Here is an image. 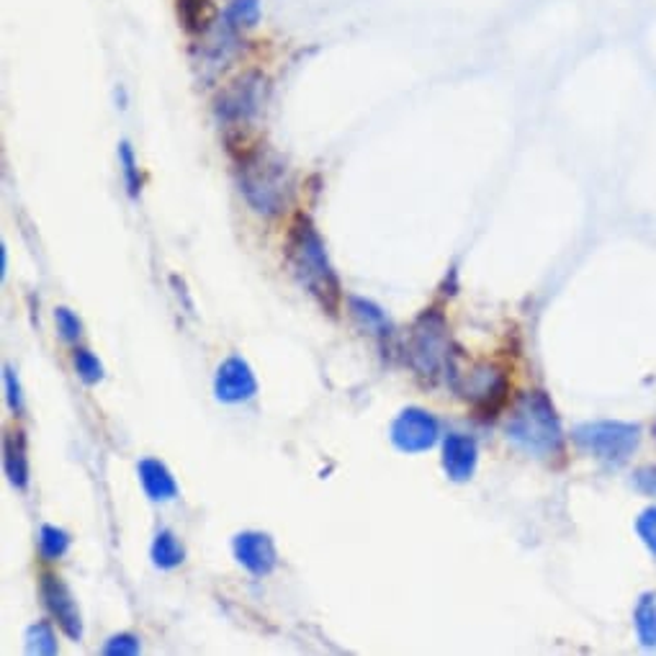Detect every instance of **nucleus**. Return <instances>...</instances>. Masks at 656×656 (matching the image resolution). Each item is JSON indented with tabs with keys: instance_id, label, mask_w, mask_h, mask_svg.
Here are the masks:
<instances>
[{
	"instance_id": "obj_1",
	"label": "nucleus",
	"mask_w": 656,
	"mask_h": 656,
	"mask_svg": "<svg viewBox=\"0 0 656 656\" xmlns=\"http://www.w3.org/2000/svg\"><path fill=\"white\" fill-rule=\"evenodd\" d=\"M286 261L299 284L312 294L324 312L333 317L341 312V278H337L333 263H330L327 250H324V242L320 232H317L314 222L305 214H299L294 219L291 229H288Z\"/></svg>"
},
{
	"instance_id": "obj_2",
	"label": "nucleus",
	"mask_w": 656,
	"mask_h": 656,
	"mask_svg": "<svg viewBox=\"0 0 656 656\" xmlns=\"http://www.w3.org/2000/svg\"><path fill=\"white\" fill-rule=\"evenodd\" d=\"M508 438L536 458H553L564 451V430L549 394L525 392L515 402L508 422Z\"/></svg>"
},
{
	"instance_id": "obj_3",
	"label": "nucleus",
	"mask_w": 656,
	"mask_h": 656,
	"mask_svg": "<svg viewBox=\"0 0 656 656\" xmlns=\"http://www.w3.org/2000/svg\"><path fill=\"white\" fill-rule=\"evenodd\" d=\"M240 191L258 214H281L288 201L286 165L271 153H248L240 160Z\"/></svg>"
},
{
	"instance_id": "obj_4",
	"label": "nucleus",
	"mask_w": 656,
	"mask_h": 656,
	"mask_svg": "<svg viewBox=\"0 0 656 656\" xmlns=\"http://www.w3.org/2000/svg\"><path fill=\"white\" fill-rule=\"evenodd\" d=\"M572 438L587 456L603 461L608 466H621L636 453L641 443V428L621 420H597L576 425Z\"/></svg>"
},
{
	"instance_id": "obj_5",
	"label": "nucleus",
	"mask_w": 656,
	"mask_h": 656,
	"mask_svg": "<svg viewBox=\"0 0 656 656\" xmlns=\"http://www.w3.org/2000/svg\"><path fill=\"white\" fill-rule=\"evenodd\" d=\"M451 343H449V324L438 309H425L417 317L407 341V360L415 373L432 379L443 366H449Z\"/></svg>"
},
{
	"instance_id": "obj_6",
	"label": "nucleus",
	"mask_w": 656,
	"mask_h": 656,
	"mask_svg": "<svg viewBox=\"0 0 656 656\" xmlns=\"http://www.w3.org/2000/svg\"><path fill=\"white\" fill-rule=\"evenodd\" d=\"M449 377L456 394L464 396L466 402H472V407L481 415L497 413L504 405V399H508V377L502 371H497L494 366H468V371L464 373L449 366Z\"/></svg>"
},
{
	"instance_id": "obj_7",
	"label": "nucleus",
	"mask_w": 656,
	"mask_h": 656,
	"mask_svg": "<svg viewBox=\"0 0 656 656\" xmlns=\"http://www.w3.org/2000/svg\"><path fill=\"white\" fill-rule=\"evenodd\" d=\"M265 96V77L258 72L240 77L216 100V114L225 124H248L261 111Z\"/></svg>"
},
{
	"instance_id": "obj_8",
	"label": "nucleus",
	"mask_w": 656,
	"mask_h": 656,
	"mask_svg": "<svg viewBox=\"0 0 656 656\" xmlns=\"http://www.w3.org/2000/svg\"><path fill=\"white\" fill-rule=\"evenodd\" d=\"M441 436V425L422 407H407L392 422V443L402 453L430 451Z\"/></svg>"
},
{
	"instance_id": "obj_9",
	"label": "nucleus",
	"mask_w": 656,
	"mask_h": 656,
	"mask_svg": "<svg viewBox=\"0 0 656 656\" xmlns=\"http://www.w3.org/2000/svg\"><path fill=\"white\" fill-rule=\"evenodd\" d=\"M39 593H41V600H45V608L49 610V616L55 618L64 636L72 641H81L83 639L81 610H77L75 595L70 593V587L64 585L60 576L45 574L41 576Z\"/></svg>"
},
{
	"instance_id": "obj_10",
	"label": "nucleus",
	"mask_w": 656,
	"mask_h": 656,
	"mask_svg": "<svg viewBox=\"0 0 656 656\" xmlns=\"http://www.w3.org/2000/svg\"><path fill=\"white\" fill-rule=\"evenodd\" d=\"M214 394L216 399L227 402V405H240V402L252 399L258 394V379L248 360H242L240 356L227 358L216 369Z\"/></svg>"
},
{
	"instance_id": "obj_11",
	"label": "nucleus",
	"mask_w": 656,
	"mask_h": 656,
	"mask_svg": "<svg viewBox=\"0 0 656 656\" xmlns=\"http://www.w3.org/2000/svg\"><path fill=\"white\" fill-rule=\"evenodd\" d=\"M235 559L248 569L252 576H269L278 566L276 544L269 533L261 530H242L232 540Z\"/></svg>"
},
{
	"instance_id": "obj_12",
	"label": "nucleus",
	"mask_w": 656,
	"mask_h": 656,
	"mask_svg": "<svg viewBox=\"0 0 656 656\" xmlns=\"http://www.w3.org/2000/svg\"><path fill=\"white\" fill-rule=\"evenodd\" d=\"M479 449L477 441L461 432H451L443 443V468L453 481H468L477 472Z\"/></svg>"
},
{
	"instance_id": "obj_13",
	"label": "nucleus",
	"mask_w": 656,
	"mask_h": 656,
	"mask_svg": "<svg viewBox=\"0 0 656 656\" xmlns=\"http://www.w3.org/2000/svg\"><path fill=\"white\" fill-rule=\"evenodd\" d=\"M140 481L147 492L150 500L155 502H168L178 497V485L172 479L170 468L157 458H144L140 461Z\"/></svg>"
},
{
	"instance_id": "obj_14",
	"label": "nucleus",
	"mask_w": 656,
	"mask_h": 656,
	"mask_svg": "<svg viewBox=\"0 0 656 656\" xmlns=\"http://www.w3.org/2000/svg\"><path fill=\"white\" fill-rule=\"evenodd\" d=\"M3 468L5 477L16 489L28 487V458H26V438L24 432H9L3 441Z\"/></svg>"
},
{
	"instance_id": "obj_15",
	"label": "nucleus",
	"mask_w": 656,
	"mask_h": 656,
	"mask_svg": "<svg viewBox=\"0 0 656 656\" xmlns=\"http://www.w3.org/2000/svg\"><path fill=\"white\" fill-rule=\"evenodd\" d=\"M348 307H350L353 320H356L369 335L381 337V341L392 335V324H389V317L379 305H373V301H369V299L350 297Z\"/></svg>"
},
{
	"instance_id": "obj_16",
	"label": "nucleus",
	"mask_w": 656,
	"mask_h": 656,
	"mask_svg": "<svg viewBox=\"0 0 656 656\" xmlns=\"http://www.w3.org/2000/svg\"><path fill=\"white\" fill-rule=\"evenodd\" d=\"M633 625L641 646L656 648V593H644L633 610Z\"/></svg>"
},
{
	"instance_id": "obj_17",
	"label": "nucleus",
	"mask_w": 656,
	"mask_h": 656,
	"mask_svg": "<svg viewBox=\"0 0 656 656\" xmlns=\"http://www.w3.org/2000/svg\"><path fill=\"white\" fill-rule=\"evenodd\" d=\"M153 564L157 569H176L186 561V551L172 530H160L153 540Z\"/></svg>"
},
{
	"instance_id": "obj_18",
	"label": "nucleus",
	"mask_w": 656,
	"mask_h": 656,
	"mask_svg": "<svg viewBox=\"0 0 656 656\" xmlns=\"http://www.w3.org/2000/svg\"><path fill=\"white\" fill-rule=\"evenodd\" d=\"M222 19L240 34L248 32V28H255L258 21H261V0H229Z\"/></svg>"
},
{
	"instance_id": "obj_19",
	"label": "nucleus",
	"mask_w": 656,
	"mask_h": 656,
	"mask_svg": "<svg viewBox=\"0 0 656 656\" xmlns=\"http://www.w3.org/2000/svg\"><path fill=\"white\" fill-rule=\"evenodd\" d=\"M26 652L39 654V656H55L57 652H60L52 625H49L47 621L34 623L32 629L26 631Z\"/></svg>"
},
{
	"instance_id": "obj_20",
	"label": "nucleus",
	"mask_w": 656,
	"mask_h": 656,
	"mask_svg": "<svg viewBox=\"0 0 656 656\" xmlns=\"http://www.w3.org/2000/svg\"><path fill=\"white\" fill-rule=\"evenodd\" d=\"M39 551L47 561L62 559L70 551V536L62 528H57V525H41Z\"/></svg>"
},
{
	"instance_id": "obj_21",
	"label": "nucleus",
	"mask_w": 656,
	"mask_h": 656,
	"mask_svg": "<svg viewBox=\"0 0 656 656\" xmlns=\"http://www.w3.org/2000/svg\"><path fill=\"white\" fill-rule=\"evenodd\" d=\"M119 165H121V176H124L127 191L132 199H140L142 193V176H140V163H136V155L132 150V144L127 140L119 142Z\"/></svg>"
},
{
	"instance_id": "obj_22",
	"label": "nucleus",
	"mask_w": 656,
	"mask_h": 656,
	"mask_svg": "<svg viewBox=\"0 0 656 656\" xmlns=\"http://www.w3.org/2000/svg\"><path fill=\"white\" fill-rule=\"evenodd\" d=\"M72 363H75V371L77 377L83 379V384H98L100 379H104V366H100V360L93 356L91 350L85 348H77L75 350V358H72Z\"/></svg>"
},
{
	"instance_id": "obj_23",
	"label": "nucleus",
	"mask_w": 656,
	"mask_h": 656,
	"mask_svg": "<svg viewBox=\"0 0 656 656\" xmlns=\"http://www.w3.org/2000/svg\"><path fill=\"white\" fill-rule=\"evenodd\" d=\"M55 322H57V333L62 335V341H68V343L81 341L83 322L77 320V314L70 312L68 307H57L55 309Z\"/></svg>"
},
{
	"instance_id": "obj_24",
	"label": "nucleus",
	"mask_w": 656,
	"mask_h": 656,
	"mask_svg": "<svg viewBox=\"0 0 656 656\" xmlns=\"http://www.w3.org/2000/svg\"><path fill=\"white\" fill-rule=\"evenodd\" d=\"M636 533L641 544L646 546V551L656 559V504L654 508H646L644 513L636 517Z\"/></svg>"
},
{
	"instance_id": "obj_25",
	"label": "nucleus",
	"mask_w": 656,
	"mask_h": 656,
	"mask_svg": "<svg viewBox=\"0 0 656 656\" xmlns=\"http://www.w3.org/2000/svg\"><path fill=\"white\" fill-rule=\"evenodd\" d=\"M140 639L134 633H117L104 644V654L106 656H134L140 654Z\"/></svg>"
},
{
	"instance_id": "obj_26",
	"label": "nucleus",
	"mask_w": 656,
	"mask_h": 656,
	"mask_svg": "<svg viewBox=\"0 0 656 656\" xmlns=\"http://www.w3.org/2000/svg\"><path fill=\"white\" fill-rule=\"evenodd\" d=\"M3 384H5V399H9V407L16 415H21V413H24V396H21L16 371H13L9 363L3 366Z\"/></svg>"
},
{
	"instance_id": "obj_27",
	"label": "nucleus",
	"mask_w": 656,
	"mask_h": 656,
	"mask_svg": "<svg viewBox=\"0 0 656 656\" xmlns=\"http://www.w3.org/2000/svg\"><path fill=\"white\" fill-rule=\"evenodd\" d=\"M633 485H636L639 492H644L648 497H656V466H644L633 474Z\"/></svg>"
}]
</instances>
